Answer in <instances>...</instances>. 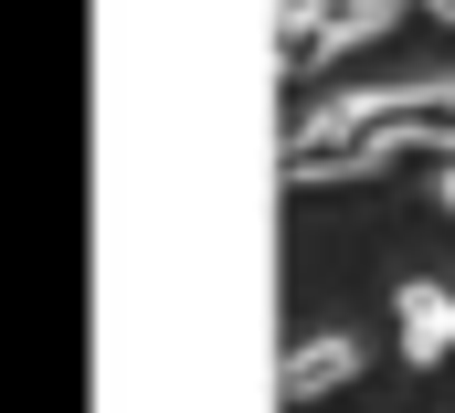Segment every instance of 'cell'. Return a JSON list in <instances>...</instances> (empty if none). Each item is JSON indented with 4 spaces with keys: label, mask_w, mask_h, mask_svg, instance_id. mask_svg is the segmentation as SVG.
Segmentation results:
<instances>
[{
    "label": "cell",
    "mask_w": 455,
    "mask_h": 413,
    "mask_svg": "<svg viewBox=\"0 0 455 413\" xmlns=\"http://www.w3.org/2000/svg\"><path fill=\"white\" fill-rule=\"evenodd\" d=\"M360 360H371V350H360L349 328H307V339L286 350L275 393H286V403H329V393H349V382H360Z\"/></svg>",
    "instance_id": "6da1fadb"
},
{
    "label": "cell",
    "mask_w": 455,
    "mask_h": 413,
    "mask_svg": "<svg viewBox=\"0 0 455 413\" xmlns=\"http://www.w3.org/2000/svg\"><path fill=\"white\" fill-rule=\"evenodd\" d=\"M424 11H435V21H455V0H424Z\"/></svg>",
    "instance_id": "277c9868"
},
{
    "label": "cell",
    "mask_w": 455,
    "mask_h": 413,
    "mask_svg": "<svg viewBox=\"0 0 455 413\" xmlns=\"http://www.w3.org/2000/svg\"><path fill=\"white\" fill-rule=\"evenodd\" d=\"M392 318H403V360H413V371L455 360V287H435V276H403Z\"/></svg>",
    "instance_id": "3957f363"
},
{
    "label": "cell",
    "mask_w": 455,
    "mask_h": 413,
    "mask_svg": "<svg viewBox=\"0 0 455 413\" xmlns=\"http://www.w3.org/2000/svg\"><path fill=\"white\" fill-rule=\"evenodd\" d=\"M381 170H403L392 138H286V181L297 191L307 181H381Z\"/></svg>",
    "instance_id": "7a4b0ae2"
}]
</instances>
